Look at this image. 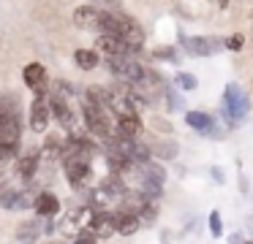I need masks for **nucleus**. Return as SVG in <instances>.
I'll return each mask as SVG.
<instances>
[{"mask_svg":"<svg viewBox=\"0 0 253 244\" xmlns=\"http://www.w3.org/2000/svg\"><path fill=\"white\" fill-rule=\"evenodd\" d=\"M19 133H22V125H19L17 101H14V95L8 92V95H3V101H0V144L17 146Z\"/></svg>","mask_w":253,"mask_h":244,"instance_id":"f257e3e1","label":"nucleus"},{"mask_svg":"<svg viewBox=\"0 0 253 244\" xmlns=\"http://www.w3.org/2000/svg\"><path fill=\"white\" fill-rule=\"evenodd\" d=\"M63 168H66V176L74 187L84 182L90 176V163H87V152H66L63 155Z\"/></svg>","mask_w":253,"mask_h":244,"instance_id":"f03ea898","label":"nucleus"},{"mask_svg":"<svg viewBox=\"0 0 253 244\" xmlns=\"http://www.w3.org/2000/svg\"><path fill=\"white\" fill-rule=\"evenodd\" d=\"M84 125H87V130L93 136H98V139H109V136H112L106 111H104V108H98V106H93V103H84Z\"/></svg>","mask_w":253,"mask_h":244,"instance_id":"7ed1b4c3","label":"nucleus"},{"mask_svg":"<svg viewBox=\"0 0 253 244\" xmlns=\"http://www.w3.org/2000/svg\"><path fill=\"white\" fill-rule=\"evenodd\" d=\"M49 101L44 98V92H39L33 101V106H30V130H36V133H44L46 125H49Z\"/></svg>","mask_w":253,"mask_h":244,"instance_id":"20e7f679","label":"nucleus"},{"mask_svg":"<svg viewBox=\"0 0 253 244\" xmlns=\"http://www.w3.org/2000/svg\"><path fill=\"white\" fill-rule=\"evenodd\" d=\"M95 49L104 52L106 57H109V54H136V49H131L120 35H112V33H101L98 41H95Z\"/></svg>","mask_w":253,"mask_h":244,"instance_id":"39448f33","label":"nucleus"},{"mask_svg":"<svg viewBox=\"0 0 253 244\" xmlns=\"http://www.w3.org/2000/svg\"><path fill=\"white\" fill-rule=\"evenodd\" d=\"M101 8H93V5H82V8L74 11V25L82 27V30H95L101 33Z\"/></svg>","mask_w":253,"mask_h":244,"instance_id":"423d86ee","label":"nucleus"},{"mask_svg":"<svg viewBox=\"0 0 253 244\" xmlns=\"http://www.w3.org/2000/svg\"><path fill=\"white\" fill-rule=\"evenodd\" d=\"M182 46L188 54L207 57V54H215L220 49V38H182Z\"/></svg>","mask_w":253,"mask_h":244,"instance_id":"0eeeda50","label":"nucleus"},{"mask_svg":"<svg viewBox=\"0 0 253 244\" xmlns=\"http://www.w3.org/2000/svg\"><path fill=\"white\" fill-rule=\"evenodd\" d=\"M46 101H49V111H52V117H55L57 122L63 125V128H71V125H74V111H71V106H68L66 98L49 95Z\"/></svg>","mask_w":253,"mask_h":244,"instance_id":"6e6552de","label":"nucleus"},{"mask_svg":"<svg viewBox=\"0 0 253 244\" xmlns=\"http://www.w3.org/2000/svg\"><path fill=\"white\" fill-rule=\"evenodd\" d=\"M22 79H25V84H28L30 90L44 92V84H46V68H44L41 63H30V65H25Z\"/></svg>","mask_w":253,"mask_h":244,"instance_id":"1a4fd4ad","label":"nucleus"},{"mask_svg":"<svg viewBox=\"0 0 253 244\" xmlns=\"http://www.w3.org/2000/svg\"><path fill=\"white\" fill-rule=\"evenodd\" d=\"M226 103H229V108H231V117H237V119L245 117V111H248V98L242 95V90H240L237 84H229V87H226Z\"/></svg>","mask_w":253,"mask_h":244,"instance_id":"9d476101","label":"nucleus"},{"mask_svg":"<svg viewBox=\"0 0 253 244\" xmlns=\"http://www.w3.org/2000/svg\"><path fill=\"white\" fill-rule=\"evenodd\" d=\"M90 228H93V233L98 239L112 236V231H115V214H109V211H98V214H93V220H90Z\"/></svg>","mask_w":253,"mask_h":244,"instance_id":"9b49d317","label":"nucleus"},{"mask_svg":"<svg viewBox=\"0 0 253 244\" xmlns=\"http://www.w3.org/2000/svg\"><path fill=\"white\" fill-rule=\"evenodd\" d=\"M117 133L128 136V139H136V136L142 133V119L136 117V111L120 114V117H117Z\"/></svg>","mask_w":253,"mask_h":244,"instance_id":"f8f14e48","label":"nucleus"},{"mask_svg":"<svg viewBox=\"0 0 253 244\" xmlns=\"http://www.w3.org/2000/svg\"><path fill=\"white\" fill-rule=\"evenodd\" d=\"M33 206H36V211H39V217H55L57 209H60V201H57L55 193H41Z\"/></svg>","mask_w":253,"mask_h":244,"instance_id":"ddd939ff","label":"nucleus"},{"mask_svg":"<svg viewBox=\"0 0 253 244\" xmlns=\"http://www.w3.org/2000/svg\"><path fill=\"white\" fill-rule=\"evenodd\" d=\"M115 231L123 233V236H131V233H136V231H139V214H133V211L115 214Z\"/></svg>","mask_w":253,"mask_h":244,"instance_id":"4468645a","label":"nucleus"},{"mask_svg":"<svg viewBox=\"0 0 253 244\" xmlns=\"http://www.w3.org/2000/svg\"><path fill=\"white\" fill-rule=\"evenodd\" d=\"M0 206H3V209H22V206H28V198H25L19 190L3 187L0 190Z\"/></svg>","mask_w":253,"mask_h":244,"instance_id":"2eb2a0df","label":"nucleus"},{"mask_svg":"<svg viewBox=\"0 0 253 244\" xmlns=\"http://www.w3.org/2000/svg\"><path fill=\"white\" fill-rule=\"evenodd\" d=\"M36 168H39V152H28V155L22 157V160L17 163V174L25 179V182H30L33 179V174H36Z\"/></svg>","mask_w":253,"mask_h":244,"instance_id":"dca6fc26","label":"nucleus"},{"mask_svg":"<svg viewBox=\"0 0 253 244\" xmlns=\"http://www.w3.org/2000/svg\"><path fill=\"white\" fill-rule=\"evenodd\" d=\"M74 60H77V65L82 70H93L95 65H98V49H77V52H74Z\"/></svg>","mask_w":253,"mask_h":244,"instance_id":"f3484780","label":"nucleus"},{"mask_svg":"<svg viewBox=\"0 0 253 244\" xmlns=\"http://www.w3.org/2000/svg\"><path fill=\"white\" fill-rule=\"evenodd\" d=\"M185 122L191 125V128H196V130H210V128H212V117L204 114V111H188L185 114Z\"/></svg>","mask_w":253,"mask_h":244,"instance_id":"a211bd4d","label":"nucleus"},{"mask_svg":"<svg viewBox=\"0 0 253 244\" xmlns=\"http://www.w3.org/2000/svg\"><path fill=\"white\" fill-rule=\"evenodd\" d=\"M71 92H74V87L68 84V81L57 79L55 84H52V92H49V95H57V98H66V101H68V98H71Z\"/></svg>","mask_w":253,"mask_h":244,"instance_id":"6ab92c4d","label":"nucleus"},{"mask_svg":"<svg viewBox=\"0 0 253 244\" xmlns=\"http://www.w3.org/2000/svg\"><path fill=\"white\" fill-rule=\"evenodd\" d=\"M177 84H180L182 90H193V87H196V79H193L191 73H177Z\"/></svg>","mask_w":253,"mask_h":244,"instance_id":"aec40b11","label":"nucleus"},{"mask_svg":"<svg viewBox=\"0 0 253 244\" xmlns=\"http://www.w3.org/2000/svg\"><path fill=\"white\" fill-rule=\"evenodd\" d=\"M210 225H212L215 236H220V231H223V228H220V214H218V211H212V214H210Z\"/></svg>","mask_w":253,"mask_h":244,"instance_id":"412c9836","label":"nucleus"},{"mask_svg":"<svg viewBox=\"0 0 253 244\" xmlns=\"http://www.w3.org/2000/svg\"><path fill=\"white\" fill-rule=\"evenodd\" d=\"M14 149H17V146H6V144H0V163H6L8 157L14 155Z\"/></svg>","mask_w":253,"mask_h":244,"instance_id":"4be33fe9","label":"nucleus"},{"mask_svg":"<svg viewBox=\"0 0 253 244\" xmlns=\"http://www.w3.org/2000/svg\"><path fill=\"white\" fill-rule=\"evenodd\" d=\"M226 46H229L231 52H240V49H242V35H234V38H229V41H226Z\"/></svg>","mask_w":253,"mask_h":244,"instance_id":"5701e85b","label":"nucleus"},{"mask_svg":"<svg viewBox=\"0 0 253 244\" xmlns=\"http://www.w3.org/2000/svg\"><path fill=\"white\" fill-rule=\"evenodd\" d=\"M155 57H161V60H174V49H155Z\"/></svg>","mask_w":253,"mask_h":244,"instance_id":"b1692460","label":"nucleus"},{"mask_svg":"<svg viewBox=\"0 0 253 244\" xmlns=\"http://www.w3.org/2000/svg\"><path fill=\"white\" fill-rule=\"evenodd\" d=\"M90 3H101V5H117L120 0H90Z\"/></svg>","mask_w":253,"mask_h":244,"instance_id":"393cba45","label":"nucleus"}]
</instances>
